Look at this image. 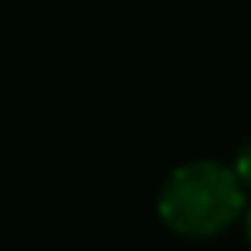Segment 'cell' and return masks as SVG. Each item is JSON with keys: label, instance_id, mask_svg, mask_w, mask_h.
<instances>
[{"label": "cell", "instance_id": "1", "mask_svg": "<svg viewBox=\"0 0 251 251\" xmlns=\"http://www.w3.org/2000/svg\"><path fill=\"white\" fill-rule=\"evenodd\" d=\"M245 210V184L220 162H188L159 191V216L178 235H216Z\"/></svg>", "mask_w": 251, "mask_h": 251}, {"label": "cell", "instance_id": "2", "mask_svg": "<svg viewBox=\"0 0 251 251\" xmlns=\"http://www.w3.org/2000/svg\"><path fill=\"white\" fill-rule=\"evenodd\" d=\"M232 169H235V175H239V181L245 184V188H251V143H245V147L235 153Z\"/></svg>", "mask_w": 251, "mask_h": 251}, {"label": "cell", "instance_id": "3", "mask_svg": "<svg viewBox=\"0 0 251 251\" xmlns=\"http://www.w3.org/2000/svg\"><path fill=\"white\" fill-rule=\"evenodd\" d=\"M245 232H248V239H251V207H248V213H245Z\"/></svg>", "mask_w": 251, "mask_h": 251}]
</instances>
